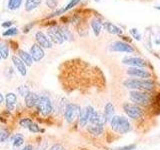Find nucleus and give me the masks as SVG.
<instances>
[{"label":"nucleus","mask_w":160,"mask_h":150,"mask_svg":"<svg viewBox=\"0 0 160 150\" xmlns=\"http://www.w3.org/2000/svg\"><path fill=\"white\" fill-rule=\"evenodd\" d=\"M130 33L132 34V36L135 38V39H137V40H140L141 39V34H140L138 32V30L136 28H132V29H130Z\"/></svg>","instance_id":"nucleus-31"},{"label":"nucleus","mask_w":160,"mask_h":150,"mask_svg":"<svg viewBox=\"0 0 160 150\" xmlns=\"http://www.w3.org/2000/svg\"><path fill=\"white\" fill-rule=\"evenodd\" d=\"M135 147V145L133 144V145H128V146H125V147H120V148H117L116 150H132V149H134Z\"/></svg>","instance_id":"nucleus-34"},{"label":"nucleus","mask_w":160,"mask_h":150,"mask_svg":"<svg viewBox=\"0 0 160 150\" xmlns=\"http://www.w3.org/2000/svg\"><path fill=\"white\" fill-rule=\"evenodd\" d=\"M11 142L14 147H20L24 143V137L21 134H15L11 139Z\"/></svg>","instance_id":"nucleus-24"},{"label":"nucleus","mask_w":160,"mask_h":150,"mask_svg":"<svg viewBox=\"0 0 160 150\" xmlns=\"http://www.w3.org/2000/svg\"><path fill=\"white\" fill-rule=\"evenodd\" d=\"M30 131L33 132V133H37L40 131V128L38 127V125L37 124H35V123H32L31 125H30V127L28 128Z\"/></svg>","instance_id":"nucleus-32"},{"label":"nucleus","mask_w":160,"mask_h":150,"mask_svg":"<svg viewBox=\"0 0 160 150\" xmlns=\"http://www.w3.org/2000/svg\"><path fill=\"white\" fill-rule=\"evenodd\" d=\"M122 62L124 64L130 65V66L139 67V68L146 66L145 60H143L142 58H139V57H125V58H123Z\"/></svg>","instance_id":"nucleus-12"},{"label":"nucleus","mask_w":160,"mask_h":150,"mask_svg":"<svg viewBox=\"0 0 160 150\" xmlns=\"http://www.w3.org/2000/svg\"><path fill=\"white\" fill-rule=\"evenodd\" d=\"M110 123H111V128L114 131L118 132L120 134H124L130 130V123L128 120L124 117L114 116L111 121H110Z\"/></svg>","instance_id":"nucleus-3"},{"label":"nucleus","mask_w":160,"mask_h":150,"mask_svg":"<svg viewBox=\"0 0 160 150\" xmlns=\"http://www.w3.org/2000/svg\"><path fill=\"white\" fill-rule=\"evenodd\" d=\"M11 24H12V22H10V21H9L8 23H3V24H2V26H3V27H7V26H10Z\"/></svg>","instance_id":"nucleus-38"},{"label":"nucleus","mask_w":160,"mask_h":150,"mask_svg":"<svg viewBox=\"0 0 160 150\" xmlns=\"http://www.w3.org/2000/svg\"><path fill=\"white\" fill-rule=\"evenodd\" d=\"M91 27H92L94 34L96 35V36H98V35L100 34V32H101V29H102V22L100 21L98 18H95L92 20V22H91Z\"/></svg>","instance_id":"nucleus-22"},{"label":"nucleus","mask_w":160,"mask_h":150,"mask_svg":"<svg viewBox=\"0 0 160 150\" xmlns=\"http://www.w3.org/2000/svg\"><path fill=\"white\" fill-rule=\"evenodd\" d=\"M5 102H6V107L8 110H13L15 105H16V102H17V97L16 95L14 93H8L6 95V97H5Z\"/></svg>","instance_id":"nucleus-16"},{"label":"nucleus","mask_w":160,"mask_h":150,"mask_svg":"<svg viewBox=\"0 0 160 150\" xmlns=\"http://www.w3.org/2000/svg\"><path fill=\"white\" fill-rule=\"evenodd\" d=\"M3 95H2V93L1 92H0V105H1L2 104V102H3Z\"/></svg>","instance_id":"nucleus-39"},{"label":"nucleus","mask_w":160,"mask_h":150,"mask_svg":"<svg viewBox=\"0 0 160 150\" xmlns=\"http://www.w3.org/2000/svg\"><path fill=\"white\" fill-rule=\"evenodd\" d=\"M124 85L127 88L134 90H144V91H151L154 89V82L150 79H132L129 78L124 81Z\"/></svg>","instance_id":"nucleus-1"},{"label":"nucleus","mask_w":160,"mask_h":150,"mask_svg":"<svg viewBox=\"0 0 160 150\" xmlns=\"http://www.w3.org/2000/svg\"><path fill=\"white\" fill-rule=\"evenodd\" d=\"M155 41H156L157 44H160V32H159V35H157V38L155 39Z\"/></svg>","instance_id":"nucleus-37"},{"label":"nucleus","mask_w":160,"mask_h":150,"mask_svg":"<svg viewBox=\"0 0 160 150\" xmlns=\"http://www.w3.org/2000/svg\"><path fill=\"white\" fill-rule=\"evenodd\" d=\"M104 116L106 118V122H110L114 117V106L112 103L108 102L104 107Z\"/></svg>","instance_id":"nucleus-17"},{"label":"nucleus","mask_w":160,"mask_h":150,"mask_svg":"<svg viewBox=\"0 0 160 150\" xmlns=\"http://www.w3.org/2000/svg\"><path fill=\"white\" fill-rule=\"evenodd\" d=\"M127 74L130 75V76L143 78V79H149L151 77V74H150L147 70L139 68V67H130L127 70Z\"/></svg>","instance_id":"nucleus-8"},{"label":"nucleus","mask_w":160,"mask_h":150,"mask_svg":"<svg viewBox=\"0 0 160 150\" xmlns=\"http://www.w3.org/2000/svg\"><path fill=\"white\" fill-rule=\"evenodd\" d=\"M94 108L92 106H87L85 107L82 111L81 114H80V117H79V123H80V126H86V124L89 123V119L91 117V115L94 111Z\"/></svg>","instance_id":"nucleus-11"},{"label":"nucleus","mask_w":160,"mask_h":150,"mask_svg":"<svg viewBox=\"0 0 160 150\" xmlns=\"http://www.w3.org/2000/svg\"><path fill=\"white\" fill-rule=\"evenodd\" d=\"M19 57L22 61L26 64V66H31L32 63H33V58L31 56V54L27 53L26 51L24 50H19Z\"/></svg>","instance_id":"nucleus-18"},{"label":"nucleus","mask_w":160,"mask_h":150,"mask_svg":"<svg viewBox=\"0 0 160 150\" xmlns=\"http://www.w3.org/2000/svg\"><path fill=\"white\" fill-rule=\"evenodd\" d=\"M104 27L109 33H111V34H122L123 33V31L119 27H117L116 25H114L110 22H105Z\"/></svg>","instance_id":"nucleus-20"},{"label":"nucleus","mask_w":160,"mask_h":150,"mask_svg":"<svg viewBox=\"0 0 160 150\" xmlns=\"http://www.w3.org/2000/svg\"><path fill=\"white\" fill-rule=\"evenodd\" d=\"M35 39L42 48H51L52 47V41L49 39L47 35H45L42 31H38L35 34Z\"/></svg>","instance_id":"nucleus-10"},{"label":"nucleus","mask_w":160,"mask_h":150,"mask_svg":"<svg viewBox=\"0 0 160 150\" xmlns=\"http://www.w3.org/2000/svg\"><path fill=\"white\" fill-rule=\"evenodd\" d=\"M49 150H64V148L60 144H55Z\"/></svg>","instance_id":"nucleus-35"},{"label":"nucleus","mask_w":160,"mask_h":150,"mask_svg":"<svg viewBox=\"0 0 160 150\" xmlns=\"http://www.w3.org/2000/svg\"><path fill=\"white\" fill-rule=\"evenodd\" d=\"M32 123H33V122H32V120H30L29 118H22V119L19 121L20 126H22L23 128H29V127H30V125H31Z\"/></svg>","instance_id":"nucleus-28"},{"label":"nucleus","mask_w":160,"mask_h":150,"mask_svg":"<svg viewBox=\"0 0 160 150\" xmlns=\"http://www.w3.org/2000/svg\"><path fill=\"white\" fill-rule=\"evenodd\" d=\"M0 56L1 59H7L9 56V47L4 42H0Z\"/></svg>","instance_id":"nucleus-23"},{"label":"nucleus","mask_w":160,"mask_h":150,"mask_svg":"<svg viewBox=\"0 0 160 150\" xmlns=\"http://www.w3.org/2000/svg\"><path fill=\"white\" fill-rule=\"evenodd\" d=\"M0 59H1V56H0Z\"/></svg>","instance_id":"nucleus-41"},{"label":"nucleus","mask_w":160,"mask_h":150,"mask_svg":"<svg viewBox=\"0 0 160 150\" xmlns=\"http://www.w3.org/2000/svg\"><path fill=\"white\" fill-rule=\"evenodd\" d=\"M17 91H18V93L19 94H21L22 96H26V95L30 92V90H29V88L26 86V85H21V86H19L18 88H17Z\"/></svg>","instance_id":"nucleus-29"},{"label":"nucleus","mask_w":160,"mask_h":150,"mask_svg":"<svg viewBox=\"0 0 160 150\" xmlns=\"http://www.w3.org/2000/svg\"><path fill=\"white\" fill-rule=\"evenodd\" d=\"M9 138V131L5 128H0V142H6Z\"/></svg>","instance_id":"nucleus-27"},{"label":"nucleus","mask_w":160,"mask_h":150,"mask_svg":"<svg viewBox=\"0 0 160 150\" xmlns=\"http://www.w3.org/2000/svg\"><path fill=\"white\" fill-rule=\"evenodd\" d=\"M12 62L14 64L15 68H16L17 71L22 75V76H25L27 74V69H26V64H25L20 57L18 56H13L12 57Z\"/></svg>","instance_id":"nucleus-14"},{"label":"nucleus","mask_w":160,"mask_h":150,"mask_svg":"<svg viewBox=\"0 0 160 150\" xmlns=\"http://www.w3.org/2000/svg\"><path fill=\"white\" fill-rule=\"evenodd\" d=\"M96 1H98V0H96Z\"/></svg>","instance_id":"nucleus-42"},{"label":"nucleus","mask_w":160,"mask_h":150,"mask_svg":"<svg viewBox=\"0 0 160 150\" xmlns=\"http://www.w3.org/2000/svg\"><path fill=\"white\" fill-rule=\"evenodd\" d=\"M38 100H39V96L34 92L30 91L26 96H25V104L28 108H32L34 106H37V103H38Z\"/></svg>","instance_id":"nucleus-15"},{"label":"nucleus","mask_w":160,"mask_h":150,"mask_svg":"<svg viewBox=\"0 0 160 150\" xmlns=\"http://www.w3.org/2000/svg\"><path fill=\"white\" fill-rule=\"evenodd\" d=\"M81 108H80L79 105L77 104H67L66 108H65L64 111V116L66 121L68 123H72L75 120H77L80 117V114H81Z\"/></svg>","instance_id":"nucleus-4"},{"label":"nucleus","mask_w":160,"mask_h":150,"mask_svg":"<svg viewBox=\"0 0 160 150\" xmlns=\"http://www.w3.org/2000/svg\"><path fill=\"white\" fill-rule=\"evenodd\" d=\"M156 8H157L158 10H160V6H158V7H156Z\"/></svg>","instance_id":"nucleus-40"},{"label":"nucleus","mask_w":160,"mask_h":150,"mask_svg":"<svg viewBox=\"0 0 160 150\" xmlns=\"http://www.w3.org/2000/svg\"><path fill=\"white\" fill-rule=\"evenodd\" d=\"M47 35H48L49 39L56 44H62L64 41L63 35H62L61 31H60V28H57V27L49 28L47 30Z\"/></svg>","instance_id":"nucleus-7"},{"label":"nucleus","mask_w":160,"mask_h":150,"mask_svg":"<svg viewBox=\"0 0 160 150\" xmlns=\"http://www.w3.org/2000/svg\"><path fill=\"white\" fill-rule=\"evenodd\" d=\"M57 0H46V5L50 8H55L57 6Z\"/></svg>","instance_id":"nucleus-33"},{"label":"nucleus","mask_w":160,"mask_h":150,"mask_svg":"<svg viewBox=\"0 0 160 150\" xmlns=\"http://www.w3.org/2000/svg\"><path fill=\"white\" fill-rule=\"evenodd\" d=\"M30 54L33 58L34 61H40L44 57V50L43 48L38 44H33L31 48H30Z\"/></svg>","instance_id":"nucleus-13"},{"label":"nucleus","mask_w":160,"mask_h":150,"mask_svg":"<svg viewBox=\"0 0 160 150\" xmlns=\"http://www.w3.org/2000/svg\"><path fill=\"white\" fill-rule=\"evenodd\" d=\"M37 108H38V111L41 113L43 116H47V115H49L53 110V105H52V102H51V100H50V98L48 96H46V95L39 96Z\"/></svg>","instance_id":"nucleus-5"},{"label":"nucleus","mask_w":160,"mask_h":150,"mask_svg":"<svg viewBox=\"0 0 160 150\" xmlns=\"http://www.w3.org/2000/svg\"><path fill=\"white\" fill-rule=\"evenodd\" d=\"M22 150H33L31 145H26V146H24V148Z\"/></svg>","instance_id":"nucleus-36"},{"label":"nucleus","mask_w":160,"mask_h":150,"mask_svg":"<svg viewBox=\"0 0 160 150\" xmlns=\"http://www.w3.org/2000/svg\"><path fill=\"white\" fill-rule=\"evenodd\" d=\"M18 33V29L17 28H8L6 31L3 32L4 36H13V35H16Z\"/></svg>","instance_id":"nucleus-30"},{"label":"nucleus","mask_w":160,"mask_h":150,"mask_svg":"<svg viewBox=\"0 0 160 150\" xmlns=\"http://www.w3.org/2000/svg\"><path fill=\"white\" fill-rule=\"evenodd\" d=\"M124 111L127 114V116L132 119H139L142 117L143 111L138 105L132 104V103H125L123 105Z\"/></svg>","instance_id":"nucleus-6"},{"label":"nucleus","mask_w":160,"mask_h":150,"mask_svg":"<svg viewBox=\"0 0 160 150\" xmlns=\"http://www.w3.org/2000/svg\"><path fill=\"white\" fill-rule=\"evenodd\" d=\"M42 0H26L25 1V10L26 11H32V10L36 9L40 4H41Z\"/></svg>","instance_id":"nucleus-19"},{"label":"nucleus","mask_w":160,"mask_h":150,"mask_svg":"<svg viewBox=\"0 0 160 150\" xmlns=\"http://www.w3.org/2000/svg\"><path fill=\"white\" fill-rule=\"evenodd\" d=\"M88 131L93 135H100L103 132V125L100 124H89L88 125Z\"/></svg>","instance_id":"nucleus-21"},{"label":"nucleus","mask_w":160,"mask_h":150,"mask_svg":"<svg viewBox=\"0 0 160 150\" xmlns=\"http://www.w3.org/2000/svg\"><path fill=\"white\" fill-rule=\"evenodd\" d=\"M79 1L80 0H71L66 6H65L64 8H62V9H59V10H57L56 12H55L53 15H58V14H61V13H63V12H65V11H67V10H69V9H71L72 7H74L75 5H77L78 3H79Z\"/></svg>","instance_id":"nucleus-25"},{"label":"nucleus","mask_w":160,"mask_h":150,"mask_svg":"<svg viewBox=\"0 0 160 150\" xmlns=\"http://www.w3.org/2000/svg\"><path fill=\"white\" fill-rule=\"evenodd\" d=\"M129 97L134 103L141 105V106H148L152 102V96L148 91L133 90V91H130Z\"/></svg>","instance_id":"nucleus-2"},{"label":"nucleus","mask_w":160,"mask_h":150,"mask_svg":"<svg viewBox=\"0 0 160 150\" xmlns=\"http://www.w3.org/2000/svg\"><path fill=\"white\" fill-rule=\"evenodd\" d=\"M22 4V0H8V3H7V7L9 10H17L19 9V7L21 6Z\"/></svg>","instance_id":"nucleus-26"},{"label":"nucleus","mask_w":160,"mask_h":150,"mask_svg":"<svg viewBox=\"0 0 160 150\" xmlns=\"http://www.w3.org/2000/svg\"><path fill=\"white\" fill-rule=\"evenodd\" d=\"M111 50L117 52H127L131 53L134 51L133 47L128 43H125L122 41H115L114 43L111 44Z\"/></svg>","instance_id":"nucleus-9"}]
</instances>
